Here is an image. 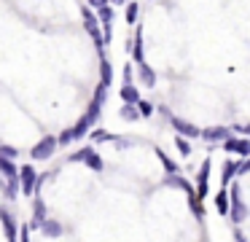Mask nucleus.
I'll return each mask as SVG.
<instances>
[{"mask_svg": "<svg viewBox=\"0 0 250 242\" xmlns=\"http://www.w3.org/2000/svg\"><path fill=\"white\" fill-rule=\"evenodd\" d=\"M81 16H83V27H86V32L92 35L94 46H97V51H103L105 46V35H100V24H97V11H92L89 5H81Z\"/></svg>", "mask_w": 250, "mask_h": 242, "instance_id": "obj_1", "label": "nucleus"}, {"mask_svg": "<svg viewBox=\"0 0 250 242\" xmlns=\"http://www.w3.org/2000/svg\"><path fill=\"white\" fill-rule=\"evenodd\" d=\"M19 183H22V194H24V197H35V194H38L41 177H38V172H35L33 164H24L22 170H19Z\"/></svg>", "mask_w": 250, "mask_h": 242, "instance_id": "obj_2", "label": "nucleus"}, {"mask_svg": "<svg viewBox=\"0 0 250 242\" xmlns=\"http://www.w3.org/2000/svg\"><path fill=\"white\" fill-rule=\"evenodd\" d=\"M229 199H231V207H229V218H231L234 226H239L245 218H248V207H245L242 197H239V186H231L229 191Z\"/></svg>", "mask_w": 250, "mask_h": 242, "instance_id": "obj_3", "label": "nucleus"}, {"mask_svg": "<svg viewBox=\"0 0 250 242\" xmlns=\"http://www.w3.org/2000/svg\"><path fill=\"white\" fill-rule=\"evenodd\" d=\"M57 145H60V140H57L54 134H46V137L41 140V143L35 145V148L30 151V154H33V159H35V161H46V159H49V156L57 151Z\"/></svg>", "mask_w": 250, "mask_h": 242, "instance_id": "obj_4", "label": "nucleus"}, {"mask_svg": "<svg viewBox=\"0 0 250 242\" xmlns=\"http://www.w3.org/2000/svg\"><path fill=\"white\" fill-rule=\"evenodd\" d=\"M169 121H172V129H178L180 137H202V129H199V127H194L191 121H186V118L169 116Z\"/></svg>", "mask_w": 250, "mask_h": 242, "instance_id": "obj_5", "label": "nucleus"}, {"mask_svg": "<svg viewBox=\"0 0 250 242\" xmlns=\"http://www.w3.org/2000/svg\"><path fill=\"white\" fill-rule=\"evenodd\" d=\"M234 137L229 127H210V129H202V140L205 143H223V140Z\"/></svg>", "mask_w": 250, "mask_h": 242, "instance_id": "obj_6", "label": "nucleus"}, {"mask_svg": "<svg viewBox=\"0 0 250 242\" xmlns=\"http://www.w3.org/2000/svg\"><path fill=\"white\" fill-rule=\"evenodd\" d=\"M46 220V202L35 194L33 197V220H30V229H41Z\"/></svg>", "mask_w": 250, "mask_h": 242, "instance_id": "obj_7", "label": "nucleus"}, {"mask_svg": "<svg viewBox=\"0 0 250 242\" xmlns=\"http://www.w3.org/2000/svg\"><path fill=\"white\" fill-rule=\"evenodd\" d=\"M223 148L234 151L239 156H250V140L248 137H229V140H223Z\"/></svg>", "mask_w": 250, "mask_h": 242, "instance_id": "obj_8", "label": "nucleus"}, {"mask_svg": "<svg viewBox=\"0 0 250 242\" xmlns=\"http://www.w3.org/2000/svg\"><path fill=\"white\" fill-rule=\"evenodd\" d=\"M137 78H140V84L146 86V89H153V86H156V73H153L151 65H146V62L137 65Z\"/></svg>", "mask_w": 250, "mask_h": 242, "instance_id": "obj_9", "label": "nucleus"}, {"mask_svg": "<svg viewBox=\"0 0 250 242\" xmlns=\"http://www.w3.org/2000/svg\"><path fill=\"white\" fill-rule=\"evenodd\" d=\"M132 59H135L137 65L146 62V48H143V30L140 27L135 30V38H132Z\"/></svg>", "mask_w": 250, "mask_h": 242, "instance_id": "obj_10", "label": "nucleus"}, {"mask_svg": "<svg viewBox=\"0 0 250 242\" xmlns=\"http://www.w3.org/2000/svg\"><path fill=\"white\" fill-rule=\"evenodd\" d=\"M41 231H43V237H49V240H57V237H62V223L54 218H46L43 226H41Z\"/></svg>", "mask_w": 250, "mask_h": 242, "instance_id": "obj_11", "label": "nucleus"}, {"mask_svg": "<svg viewBox=\"0 0 250 242\" xmlns=\"http://www.w3.org/2000/svg\"><path fill=\"white\" fill-rule=\"evenodd\" d=\"M121 102H132V105L140 102V91H137L135 84H124V86H121Z\"/></svg>", "mask_w": 250, "mask_h": 242, "instance_id": "obj_12", "label": "nucleus"}, {"mask_svg": "<svg viewBox=\"0 0 250 242\" xmlns=\"http://www.w3.org/2000/svg\"><path fill=\"white\" fill-rule=\"evenodd\" d=\"M119 118L121 121H137V118H140V110H137V105H132V102H124V105L119 108Z\"/></svg>", "mask_w": 250, "mask_h": 242, "instance_id": "obj_13", "label": "nucleus"}, {"mask_svg": "<svg viewBox=\"0 0 250 242\" xmlns=\"http://www.w3.org/2000/svg\"><path fill=\"white\" fill-rule=\"evenodd\" d=\"M237 172H239V161H226V164H223V175H221V186L226 188L229 180H234Z\"/></svg>", "mask_w": 250, "mask_h": 242, "instance_id": "obj_14", "label": "nucleus"}, {"mask_svg": "<svg viewBox=\"0 0 250 242\" xmlns=\"http://www.w3.org/2000/svg\"><path fill=\"white\" fill-rule=\"evenodd\" d=\"M215 207L221 215H229V207H231V199H229V191L226 188H221V191L215 194Z\"/></svg>", "mask_w": 250, "mask_h": 242, "instance_id": "obj_15", "label": "nucleus"}, {"mask_svg": "<svg viewBox=\"0 0 250 242\" xmlns=\"http://www.w3.org/2000/svg\"><path fill=\"white\" fill-rule=\"evenodd\" d=\"M0 172L8 177V180H14V177H19V167L14 164V159H3L0 156Z\"/></svg>", "mask_w": 250, "mask_h": 242, "instance_id": "obj_16", "label": "nucleus"}, {"mask_svg": "<svg viewBox=\"0 0 250 242\" xmlns=\"http://www.w3.org/2000/svg\"><path fill=\"white\" fill-rule=\"evenodd\" d=\"M100 73H103V81H100L103 86H110V84H113V70H110V62H108L105 57H103V62H100Z\"/></svg>", "mask_w": 250, "mask_h": 242, "instance_id": "obj_17", "label": "nucleus"}, {"mask_svg": "<svg viewBox=\"0 0 250 242\" xmlns=\"http://www.w3.org/2000/svg\"><path fill=\"white\" fill-rule=\"evenodd\" d=\"M156 156H159V161H162V164H164V170H167L169 175H178V164H175V161L169 159V156L164 154V151H156Z\"/></svg>", "mask_w": 250, "mask_h": 242, "instance_id": "obj_18", "label": "nucleus"}, {"mask_svg": "<svg viewBox=\"0 0 250 242\" xmlns=\"http://www.w3.org/2000/svg\"><path fill=\"white\" fill-rule=\"evenodd\" d=\"M196 183H210V159H205V161H202L199 175H196Z\"/></svg>", "mask_w": 250, "mask_h": 242, "instance_id": "obj_19", "label": "nucleus"}, {"mask_svg": "<svg viewBox=\"0 0 250 242\" xmlns=\"http://www.w3.org/2000/svg\"><path fill=\"white\" fill-rule=\"evenodd\" d=\"M92 154H94V148H89V145L86 148H78L76 154H70V161H86Z\"/></svg>", "mask_w": 250, "mask_h": 242, "instance_id": "obj_20", "label": "nucleus"}, {"mask_svg": "<svg viewBox=\"0 0 250 242\" xmlns=\"http://www.w3.org/2000/svg\"><path fill=\"white\" fill-rule=\"evenodd\" d=\"M86 164H89V170H94V172H103V167H105V161H103V159H100V156H97V154H92V156H89V159H86Z\"/></svg>", "mask_w": 250, "mask_h": 242, "instance_id": "obj_21", "label": "nucleus"}, {"mask_svg": "<svg viewBox=\"0 0 250 242\" xmlns=\"http://www.w3.org/2000/svg\"><path fill=\"white\" fill-rule=\"evenodd\" d=\"M175 145H178L180 156H188V154H191V143H188V140H186V137H180V134H178V137H175Z\"/></svg>", "mask_w": 250, "mask_h": 242, "instance_id": "obj_22", "label": "nucleus"}, {"mask_svg": "<svg viewBox=\"0 0 250 242\" xmlns=\"http://www.w3.org/2000/svg\"><path fill=\"white\" fill-rule=\"evenodd\" d=\"M126 22H129V24L137 22V3L135 0H129V5H126Z\"/></svg>", "mask_w": 250, "mask_h": 242, "instance_id": "obj_23", "label": "nucleus"}, {"mask_svg": "<svg viewBox=\"0 0 250 242\" xmlns=\"http://www.w3.org/2000/svg\"><path fill=\"white\" fill-rule=\"evenodd\" d=\"M137 110H140L143 118H148L153 113V105H151V102H146V100H140V102H137Z\"/></svg>", "mask_w": 250, "mask_h": 242, "instance_id": "obj_24", "label": "nucleus"}, {"mask_svg": "<svg viewBox=\"0 0 250 242\" xmlns=\"http://www.w3.org/2000/svg\"><path fill=\"white\" fill-rule=\"evenodd\" d=\"M0 156H3V159H17V151H14L11 145H0Z\"/></svg>", "mask_w": 250, "mask_h": 242, "instance_id": "obj_25", "label": "nucleus"}, {"mask_svg": "<svg viewBox=\"0 0 250 242\" xmlns=\"http://www.w3.org/2000/svg\"><path fill=\"white\" fill-rule=\"evenodd\" d=\"M89 8L92 11H100V8H105V5H110V0H89Z\"/></svg>", "mask_w": 250, "mask_h": 242, "instance_id": "obj_26", "label": "nucleus"}, {"mask_svg": "<svg viewBox=\"0 0 250 242\" xmlns=\"http://www.w3.org/2000/svg\"><path fill=\"white\" fill-rule=\"evenodd\" d=\"M92 140H94V143H100V140H110V134L105 132V129H94V132H92Z\"/></svg>", "mask_w": 250, "mask_h": 242, "instance_id": "obj_27", "label": "nucleus"}, {"mask_svg": "<svg viewBox=\"0 0 250 242\" xmlns=\"http://www.w3.org/2000/svg\"><path fill=\"white\" fill-rule=\"evenodd\" d=\"M57 140H60V145H67V143L73 140V129H65V132H62Z\"/></svg>", "mask_w": 250, "mask_h": 242, "instance_id": "obj_28", "label": "nucleus"}, {"mask_svg": "<svg viewBox=\"0 0 250 242\" xmlns=\"http://www.w3.org/2000/svg\"><path fill=\"white\" fill-rule=\"evenodd\" d=\"M19 242H30V226H19Z\"/></svg>", "mask_w": 250, "mask_h": 242, "instance_id": "obj_29", "label": "nucleus"}, {"mask_svg": "<svg viewBox=\"0 0 250 242\" xmlns=\"http://www.w3.org/2000/svg\"><path fill=\"white\" fill-rule=\"evenodd\" d=\"M248 172H250V159H245L242 164H239V172H237V175H248Z\"/></svg>", "mask_w": 250, "mask_h": 242, "instance_id": "obj_30", "label": "nucleus"}, {"mask_svg": "<svg viewBox=\"0 0 250 242\" xmlns=\"http://www.w3.org/2000/svg\"><path fill=\"white\" fill-rule=\"evenodd\" d=\"M124 84H132V67H124Z\"/></svg>", "mask_w": 250, "mask_h": 242, "instance_id": "obj_31", "label": "nucleus"}, {"mask_svg": "<svg viewBox=\"0 0 250 242\" xmlns=\"http://www.w3.org/2000/svg\"><path fill=\"white\" fill-rule=\"evenodd\" d=\"M234 240H237V242H248V240H245V234H242L239 229H234Z\"/></svg>", "mask_w": 250, "mask_h": 242, "instance_id": "obj_32", "label": "nucleus"}, {"mask_svg": "<svg viewBox=\"0 0 250 242\" xmlns=\"http://www.w3.org/2000/svg\"><path fill=\"white\" fill-rule=\"evenodd\" d=\"M234 129H239L242 134H248V137H250V124H245V127H234Z\"/></svg>", "mask_w": 250, "mask_h": 242, "instance_id": "obj_33", "label": "nucleus"}]
</instances>
